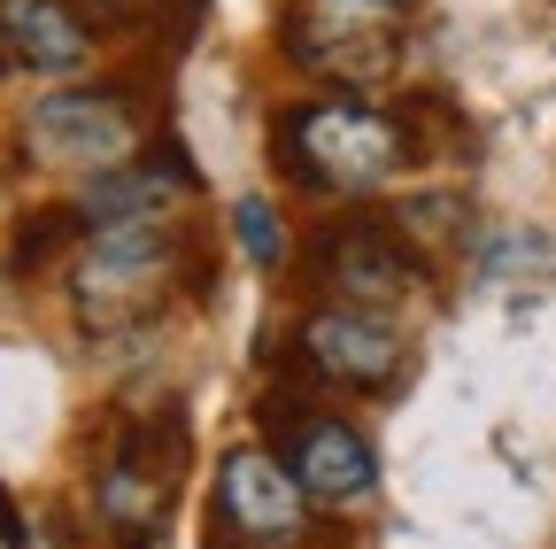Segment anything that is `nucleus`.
Instances as JSON below:
<instances>
[{
  "label": "nucleus",
  "instance_id": "f257e3e1",
  "mask_svg": "<svg viewBox=\"0 0 556 549\" xmlns=\"http://www.w3.org/2000/svg\"><path fill=\"white\" fill-rule=\"evenodd\" d=\"M402 163L409 132L371 101H302L294 116H278V171L309 194H379Z\"/></svg>",
  "mask_w": 556,
  "mask_h": 549
},
{
  "label": "nucleus",
  "instance_id": "f03ea898",
  "mask_svg": "<svg viewBox=\"0 0 556 549\" xmlns=\"http://www.w3.org/2000/svg\"><path fill=\"white\" fill-rule=\"evenodd\" d=\"M170 263L178 240L163 217H139V225H93L78 271H70V302H78L86 333H124V325H148L170 295Z\"/></svg>",
  "mask_w": 556,
  "mask_h": 549
},
{
  "label": "nucleus",
  "instance_id": "7ed1b4c3",
  "mask_svg": "<svg viewBox=\"0 0 556 549\" xmlns=\"http://www.w3.org/2000/svg\"><path fill=\"white\" fill-rule=\"evenodd\" d=\"M217 526L232 549H294L309 534V496L270 449H232L217 464Z\"/></svg>",
  "mask_w": 556,
  "mask_h": 549
},
{
  "label": "nucleus",
  "instance_id": "20e7f679",
  "mask_svg": "<svg viewBox=\"0 0 556 549\" xmlns=\"http://www.w3.org/2000/svg\"><path fill=\"white\" fill-rule=\"evenodd\" d=\"M294 357H302V372L325 379V387L379 395V387L402 379V357H409V349H402L394 325H379V317L356 310V302H340V310H309V317L294 325Z\"/></svg>",
  "mask_w": 556,
  "mask_h": 549
},
{
  "label": "nucleus",
  "instance_id": "39448f33",
  "mask_svg": "<svg viewBox=\"0 0 556 549\" xmlns=\"http://www.w3.org/2000/svg\"><path fill=\"white\" fill-rule=\"evenodd\" d=\"M170 496H178V419L131 426L101 472V519L124 534V549H148Z\"/></svg>",
  "mask_w": 556,
  "mask_h": 549
},
{
  "label": "nucleus",
  "instance_id": "423d86ee",
  "mask_svg": "<svg viewBox=\"0 0 556 549\" xmlns=\"http://www.w3.org/2000/svg\"><path fill=\"white\" fill-rule=\"evenodd\" d=\"M309 271H317L340 302L371 310V302H402V295L417 287V248H409L402 225H387V217H348V225H332V233L309 248Z\"/></svg>",
  "mask_w": 556,
  "mask_h": 549
},
{
  "label": "nucleus",
  "instance_id": "0eeeda50",
  "mask_svg": "<svg viewBox=\"0 0 556 549\" xmlns=\"http://www.w3.org/2000/svg\"><path fill=\"white\" fill-rule=\"evenodd\" d=\"M24 140H31L47 163H86V171H109V163H124V155H131L139 124H131V109H124L116 93H101V86H70V93L31 101Z\"/></svg>",
  "mask_w": 556,
  "mask_h": 549
},
{
  "label": "nucleus",
  "instance_id": "6e6552de",
  "mask_svg": "<svg viewBox=\"0 0 556 549\" xmlns=\"http://www.w3.org/2000/svg\"><path fill=\"white\" fill-rule=\"evenodd\" d=\"M287 54L309 62L317 78H340V86H371L394 71V32L371 24L364 0H325V9L294 16L287 24Z\"/></svg>",
  "mask_w": 556,
  "mask_h": 549
},
{
  "label": "nucleus",
  "instance_id": "1a4fd4ad",
  "mask_svg": "<svg viewBox=\"0 0 556 549\" xmlns=\"http://www.w3.org/2000/svg\"><path fill=\"white\" fill-rule=\"evenodd\" d=\"M287 472L302 479V496H317V503H356V496H371L379 457H371V441L348 419H302L287 434Z\"/></svg>",
  "mask_w": 556,
  "mask_h": 549
},
{
  "label": "nucleus",
  "instance_id": "9d476101",
  "mask_svg": "<svg viewBox=\"0 0 556 549\" xmlns=\"http://www.w3.org/2000/svg\"><path fill=\"white\" fill-rule=\"evenodd\" d=\"M201 178L178 148H155V155H139V163H109L86 194H78V217L93 225H139V217H163L170 201H186Z\"/></svg>",
  "mask_w": 556,
  "mask_h": 549
},
{
  "label": "nucleus",
  "instance_id": "9b49d317",
  "mask_svg": "<svg viewBox=\"0 0 556 549\" xmlns=\"http://www.w3.org/2000/svg\"><path fill=\"white\" fill-rule=\"evenodd\" d=\"M0 39H9V62L62 78L93 54V16L78 0H0Z\"/></svg>",
  "mask_w": 556,
  "mask_h": 549
},
{
  "label": "nucleus",
  "instance_id": "f8f14e48",
  "mask_svg": "<svg viewBox=\"0 0 556 549\" xmlns=\"http://www.w3.org/2000/svg\"><path fill=\"white\" fill-rule=\"evenodd\" d=\"M232 225H240V248L255 255V263H278V248H287V240H278V210H270V201H240V210H232Z\"/></svg>",
  "mask_w": 556,
  "mask_h": 549
},
{
  "label": "nucleus",
  "instance_id": "ddd939ff",
  "mask_svg": "<svg viewBox=\"0 0 556 549\" xmlns=\"http://www.w3.org/2000/svg\"><path fill=\"white\" fill-rule=\"evenodd\" d=\"M70 225H78V210H39V217L24 225V248H16L9 263H16V271H31L39 255H54V248L70 240Z\"/></svg>",
  "mask_w": 556,
  "mask_h": 549
},
{
  "label": "nucleus",
  "instance_id": "4468645a",
  "mask_svg": "<svg viewBox=\"0 0 556 549\" xmlns=\"http://www.w3.org/2000/svg\"><path fill=\"white\" fill-rule=\"evenodd\" d=\"M78 9L93 16V24H124V16H139L148 0H78Z\"/></svg>",
  "mask_w": 556,
  "mask_h": 549
},
{
  "label": "nucleus",
  "instance_id": "2eb2a0df",
  "mask_svg": "<svg viewBox=\"0 0 556 549\" xmlns=\"http://www.w3.org/2000/svg\"><path fill=\"white\" fill-rule=\"evenodd\" d=\"M0 549H24V534H16V511H9V496H0Z\"/></svg>",
  "mask_w": 556,
  "mask_h": 549
},
{
  "label": "nucleus",
  "instance_id": "dca6fc26",
  "mask_svg": "<svg viewBox=\"0 0 556 549\" xmlns=\"http://www.w3.org/2000/svg\"><path fill=\"white\" fill-rule=\"evenodd\" d=\"M364 9H402V0H364Z\"/></svg>",
  "mask_w": 556,
  "mask_h": 549
}]
</instances>
